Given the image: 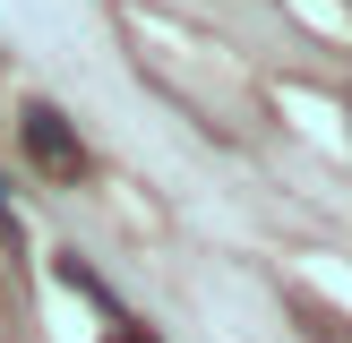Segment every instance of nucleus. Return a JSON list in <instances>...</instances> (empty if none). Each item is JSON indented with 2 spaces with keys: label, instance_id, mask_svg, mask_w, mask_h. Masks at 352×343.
Listing matches in <instances>:
<instances>
[{
  "label": "nucleus",
  "instance_id": "nucleus-1",
  "mask_svg": "<svg viewBox=\"0 0 352 343\" xmlns=\"http://www.w3.org/2000/svg\"><path fill=\"white\" fill-rule=\"evenodd\" d=\"M17 146H26V163L43 172V180H86V172H95V163H86V137L69 129V112L43 103V95L17 112Z\"/></svg>",
  "mask_w": 352,
  "mask_h": 343
},
{
  "label": "nucleus",
  "instance_id": "nucleus-2",
  "mask_svg": "<svg viewBox=\"0 0 352 343\" xmlns=\"http://www.w3.org/2000/svg\"><path fill=\"white\" fill-rule=\"evenodd\" d=\"M112 343H155V335H146V326H112Z\"/></svg>",
  "mask_w": 352,
  "mask_h": 343
}]
</instances>
